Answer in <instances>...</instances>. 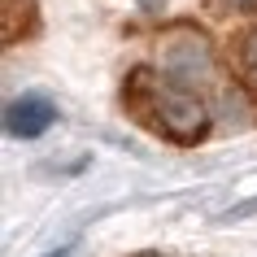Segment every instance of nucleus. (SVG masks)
Returning a JSON list of instances; mask_svg holds the SVG:
<instances>
[{
  "label": "nucleus",
  "instance_id": "obj_1",
  "mask_svg": "<svg viewBox=\"0 0 257 257\" xmlns=\"http://www.w3.org/2000/svg\"><path fill=\"white\" fill-rule=\"evenodd\" d=\"M122 109L126 118L149 126L153 136L170 140V144H201L209 136V105L196 92L179 87L153 66H136L122 83Z\"/></svg>",
  "mask_w": 257,
  "mask_h": 257
},
{
  "label": "nucleus",
  "instance_id": "obj_2",
  "mask_svg": "<svg viewBox=\"0 0 257 257\" xmlns=\"http://www.w3.org/2000/svg\"><path fill=\"white\" fill-rule=\"evenodd\" d=\"M157 61L166 79H175L188 92L214 79V44L196 22H170L157 40Z\"/></svg>",
  "mask_w": 257,
  "mask_h": 257
},
{
  "label": "nucleus",
  "instance_id": "obj_3",
  "mask_svg": "<svg viewBox=\"0 0 257 257\" xmlns=\"http://www.w3.org/2000/svg\"><path fill=\"white\" fill-rule=\"evenodd\" d=\"M53 122H57V109L48 96H22V100H9V109H5V131L18 140L44 136Z\"/></svg>",
  "mask_w": 257,
  "mask_h": 257
},
{
  "label": "nucleus",
  "instance_id": "obj_4",
  "mask_svg": "<svg viewBox=\"0 0 257 257\" xmlns=\"http://www.w3.org/2000/svg\"><path fill=\"white\" fill-rule=\"evenodd\" d=\"M40 18H35V0H5L0 9V44H18L35 35Z\"/></svg>",
  "mask_w": 257,
  "mask_h": 257
},
{
  "label": "nucleus",
  "instance_id": "obj_5",
  "mask_svg": "<svg viewBox=\"0 0 257 257\" xmlns=\"http://www.w3.org/2000/svg\"><path fill=\"white\" fill-rule=\"evenodd\" d=\"M235 57H240L244 79H248V83H257V27L240 35V44H235Z\"/></svg>",
  "mask_w": 257,
  "mask_h": 257
},
{
  "label": "nucleus",
  "instance_id": "obj_6",
  "mask_svg": "<svg viewBox=\"0 0 257 257\" xmlns=\"http://www.w3.org/2000/svg\"><path fill=\"white\" fill-rule=\"evenodd\" d=\"M209 5H214V9H244V14H257V0H209Z\"/></svg>",
  "mask_w": 257,
  "mask_h": 257
},
{
  "label": "nucleus",
  "instance_id": "obj_7",
  "mask_svg": "<svg viewBox=\"0 0 257 257\" xmlns=\"http://www.w3.org/2000/svg\"><path fill=\"white\" fill-rule=\"evenodd\" d=\"M162 5H166V0H140V9H149V14H157Z\"/></svg>",
  "mask_w": 257,
  "mask_h": 257
},
{
  "label": "nucleus",
  "instance_id": "obj_8",
  "mask_svg": "<svg viewBox=\"0 0 257 257\" xmlns=\"http://www.w3.org/2000/svg\"><path fill=\"white\" fill-rule=\"evenodd\" d=\"M53 257H70V248H61V253H53Z\"/></svg>",
  "mask_w": 257,
  "mask_h": 257
}]
</instances>
